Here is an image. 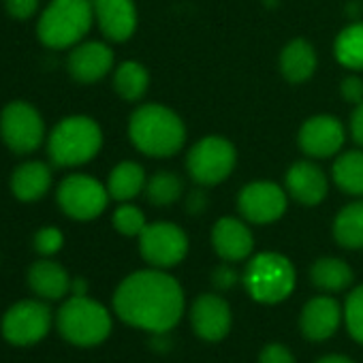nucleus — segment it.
<instances>
[{
  "label": "nucleus",
  "mask_w": 363,
  "mask_h": 363,
  "mask_svg": "<svg viewBox=\"0 0 363 363\" xmlns=\"http://www.w3.org/2000/svg\"><path fill=\"white\" fill-rule=\"evenodd\" d=\"M297 141L306 156L329 158L344 145V126L333 116H314L301 124Z\"/></svg>",
  "instance_id": "nucleus-13"
},
{
  "label": "nucleus",
  "mask_w": 363,
  "mask_h": 363,
  "mask_svg": "<svg viewBox=\"0 0 363 363\" xmlns=\"http://www.w3.org/2000/svg\"><path fill=\"white\" fill-rule=\"evenodd\" d=\"M212 244L220 259L227 263L244 261L252 255L255 240L250 229L240 218H220L212 229Z\"/></svg>",
  "instance_id": "nucleus-18"
},
{
  "label": "nucleus",
  "mask_w": 363,
  "mask_h": 363,
  "mask_svg": "<svg viewBox=\"0 0 363 363\" xmlns=\"http://www.w3.org/2000/svg\"><path fill=\"white\" fill-rule=\"evenodd\" d=\"M150 86V73L135 60L122 62L113 73V88L124 101H139Z\"/></svg>",
  "instance_id": "nucleus-27"
},
{
  "label": "nucleus",
  "mask_w": 363,
  "mask_h": 363,
  "mask_svg": "<svg viewBox=\"0 0 363 363\" xmlns=\"http://www.w3.org/2000/svg\"><path fill=\"white\" fill-rule=\"evenodd\" d=\"M0 137L16 154L35 152L45 137V124L35 105L26 101H13L0 113Z\"/></svg>",
  "instance_id": "nucleus-9"
},
{
  "label": "nucleus",
  "mask_w": 363,
  "mask_h": 363,
  "mask_svg": "<svg viewBox=\"0 0 363 363\" xmlns=\"http://www.w3.org/2000/svg\"><path fill=\"white\" fill-rule=\"evenodd\" d=\"M286 193L301 206H318L327 197V177L310 160H299L286 171Z\"/></svg>",
  "instance_id": "nucleus-19"
},
{
  "label": "nucleus",
  "mask_w": 363,
  "mask_h": 363,
  "mask_svg": "<svg viewBox=\"0 0 363 363\" xmlns=\"http://www.w3.org/2000/svg\"><path fill=\"white\" fill-rule=\"evenodd\" d=\"M280 71L291 84L308 82L316 71L314 48L303 39H295V41L286 43V48L280 54Z\"/></svg>",
  "instance_id": "nucleus-22"
},
{
  "label": "nucleus",
  "mask_w": 363,
  "mask_h": 363,
  "mask_svg": "<svg viewBox=\"0 0 363 363\" xmlns=\"http://www.w3.org/2000/svg\"><path fill=\"white\" fill-rule=\"evenodd\" d=\"M235 162L238 152L233 143L218 135L199 139L186 156V169L191 177L203 186H214L225 182L235 169Z\"/></svg>",
  "instance_id": "nucleus-7"
},
{
  "label": "nucleus",
  "mask_w": 363,
  "mask_h": 363,
  "mask_svg": "<svg viewBox=\"0 0 363 363\" xmlns=\"http://www.w3.org/2000/svg\"><path fill=\"white\" fill-rule=\"evenodd\" d=\"M240 280V274L231 265H218L212 274V282L218 291H231Z\"/></svg>",
  "instance_id": "nucleus-36"
},
{
  "label": "nucleus",
  "mask_w": 363,
  "mask_h": 363,
  "mask_svg": "<svg viewBox=\"0 0 363 363\" xmlns=\"http://www.w3.org/2000/svg\"><path fill=\"white\" fill-rule=\"evenodd\" d=\"M5 9L16 20H28L37 13L39 0H5Z\"/></svg>",
  "instance_id": "nucleus-34"
},
{
  "label": "nucleus",
  "mask_w": 363,
  "mask_h": 363,
  "mask_svg": "<svg viewBox=\"0 0 363 363\" xmlns=\"http://www.w3.org/2000/svg\"><path fill=\"white\" fill-rule=\"evenodd\" d=\"M69 73L82 84H94L103 79L113 67V52L101 41L77 43L67 60Z\"/></svg>",
  "instance_id": "nucleus-15"
},
{
  "label": "nucleus",
  "mask_w": 363,
  "mask_h": 363,
  "mask_svg": "<svg viewBox=\"0 0 363 363\" xmlns=\"http://www.w3.org/2000/svg\"><path fill=\"white\" fill-rule=\"evenodd\" d=\"M52 186V169L41 160L22 162L11 175V193L16 199L33 203L48 195Z\"/></svg>",
  "instance_id": "nucleus-20"
},
{
  "label": "nucleus",
  "mask_w": 363,
  "mask_h": 363,
  "mask_svg": "<svg viewBox=\"0 0 363 363\" xmlns=\"http://www.w3.org/2000/svg\"><path fill=\"white\" fill-rule=\"evenodd\" d=\"M316 363H354V361L344 354H327V357H320Z\"/></svg>",
  "instance_id": "nucleus-40"
},
{
  "label": "nucleus",
  "mask_w": 363,
  "mask_h": 363,
  "mask_svg": "<svg viewBox=\"0 0 363 363\" xmlns=\"http://www.w3.org/2000/svg\"><path fill=\"white\" fill-rule=\"evenodd\" d=\"M60 335L75 346H96L111 331V316L105 306L88 295H73L62 303L56 316Z\"/></svg>",
  "instance_id": "nucleus-5"
},
{
  "label": "nucleus",
  "mask_w": 363,
  "mask_h": 363,
  "mask_svg": "<svg viewBox=\"0 0 363 363\" xmlns=\"http://www.w3.org/2000/svg\"><path fill=\"white\" fill-rule=\"evenodd\" d=\"M259 363H295V357L284 344H267L259 354Z\"/></svg>",
  "instance_id": "nucleus-33"
},
{
  "label": "nucleus",
  "mask_w": 363,
  "mask_h": 363,
  "mask_svg": "<svg viewBox=\"0 0 363 363\" xmlns=\"http://www.w3.org/2000/svg\"><path fill=\"white\" fill-rule=\"evenodd\" d=\"M344 323L352 340L363 344V284L350 291L344 303Z\"/></svg>",
  "instance_id": "nucleus-30"
},
{
  "label": "nucleus",
  "mask_w": 363,
  "mask_h": 363,
  "mask_svg": "<svg viewBox=\"0 0 363 363\" xmlns=\"http://www.w3.org/2000/svg\"><path fill=\"white\" fill-rule=\"evenodd\" d=\"M333 238L342 248H363V201H354L340 210L333 220Z\"/></svg>",
  "instance_id": "nucleus-26"
},
{
  "label": "nucleus",
  "mask_w": 363,
  "mask_h": 363,
  "mask_svg": "<svg viewBox=\"0 0 363 363\" xmlns=\"http://www.w3.org/2000/svg\"><path fill=\"white\" fill-rule=\"evenodd\" d=\"M128 137L133 145L154 158H167L182 150L186 141L184 122L164 105H141L128 120Z\"/></svg>",
  "instance_id": "nucleus-2"
},
{
  "label": "nucleus",
  "mask_w": 363,
  "mask_h": 363,
  "mask_svg": "<svg viewBox=\"0 0 363 363\" xmlns=\"http://www.w3.org/2000/svg\"><path fill=\"white\" fill-rule=\"evenodd\" d=\"M113 308L130 327L167 333L184 314V291L173 276L160 269H143L120 282Z\"/></svg>",
  "instance_id": "nucleus-1"
},
{
  "label": "nucleus",
  "mask_w": 363,
  "mask_h": 363,
  "mask_svg": "<svg viewBox=\"0 0 363 363\" xmlns=\"http://www.w3.org/2000/svg\"><path fill=\"white\" fill-rule=\"evenodd\" d=\"M71 293L73 295H86L88 293V282L84 280V278H75V280H71Z\"/></svg>",
  "instance_id": "nucleus-39"
},
{
  "label": "nucleus",
  "mask_w": 363,
  "mask_h": 363,
  "mask_svg": "<svg viewBox=\"0 0 363 363\" xmlns=\"http://www.w3.org/2000/svg\"><path fill=\"white\" fill-rule=\"evenodd\" d=\"M145 171L139 162H133V160H124L120 164H116L109 173V179H107V191H109V197L124 203V201H130L135 199L139 193L145 191Z\"/></svg>",
  "instance_id": "nucleus-23"
},
{
  "label": "nucleus",
  "mask_w": 363,
  "mask_h": 363,
  "mask_svg": "<svg viewBox=\"0 0 363 363\" xmlns=\"http://www.w3.org/2000/svg\"><path fill=\"white\" fill-rule=\"evenodd\" d=\"M28 284L43 299H62L71 291V278L67 269L50 259H41L30 265Z\"/></svg>",
  "instance_id": "nucleus-21"
},
{
  "label": "nucleus",
  "mask_w": 363,
  "mask_h": 363,
  "mask_svg": "<svg viewBox=\"0 0 363 363\" xmlns=\"http://www.w3.org/2000/svg\"><path fill=\"white\" fill-rule=\"evenodd\" d=\"M286 193L274 182H252L238 197V208L248 223L269 225L286 212Z\"/></svg>",
  "instance_id": "nucleus-12"
},
{
  "label": "nucleus",
  "mask_w": 363,
  "mask_h": 363,
  "mask_svg": "<svg viewBox=\"0 0 363 363\" xmlns=\"http://www.w3.org/2000/svg\"><path fill=\"white\" fill-rule=\"evenodd\" d=\"M206 203H208V199H206L203 191H193L191 197H189V201H186V210L193 212V214H199L206 208Z\"/></svg>",
  "instance_id": "nucleus-38"
},
{
  "label": "nucleus",
  "mask_w": 363,
  "mask_h": 363,
  "mask_svg": "<svg viewBox=\"0 0 363 363\" xmlns=\"http://www.w3.org/2000/svg\"><path fill=\"white\" fill-rule=\"evenodd\" d=\"M109 199L111 197L107 186H103L99 179L84 173L67 175L56 191V201L60 210L73 220H92L101 216Z\"/></svg>",
  "instance_id": "nucleus-8"
},
{
  "label": "nucleus",
  "mask_w": 363,
  "mask_h": 363,
  "mask_svg": "<svg viewBox=\"0 0 363 363\" xmlns=\"http://www.w3.org/2000/svg\"><path fill=\"white\" fill-rule=\"evenodd\" d=\"M94 22L90 0H52L37 24V37L45 48L67 50L88 35Z\"/></svg>",
  "instance_id": "nucleus-3"
},
{
  "label": "nucleus",
  "mask_w": 363,
  "mask_h": 363,
  "mask_svg": "<svg viewBox=\"0 0 363 363\" xmlns=\"http://www.w3.org/2000/svg\"><path fill=\"white\" fill-rule=\"evenodd\" d=\"M342 323V306L327 295L310 299L299 316V327L306 340L323 342L329 340Z\"/></svg>",
  "instance_id": "nucleus-17"
},
{
  "label": "nucleus",
  "mask_w": 363,
  "mask_h": 363,
  "mask_svg": "<svg viewBox=\"0 0 363 363\" xmlns=\"http://www.w3.org/2000/svg\"><path fill=\"white\" fill-rule=\"evenodd\" d=\"M333 52L342 67L363 71V22L346 26L337 35Z\"/></svg>",
  "instance_id": "nucleus-28"
},
{
  "label": "nucleus",
  "mask_w": 363,
  "mask_h": 363,
  "mask_svg": "<svg viewBox=\"0 0 363 363\" xmlns=\"http://www.w3.org/2000/svg\"><path fill=\"white\" fill-rule=\"evenodd\" d=\"M295 267L278 252H261L250 259L242 282L248 295L259 303H280L295 289Z\"/></svg>",
  "instance_id": "nucleus-6"
},
{
  "label": "nucleus",
  "mask_w": 363,
  "mask_h": 363,
  "mask_svg": "<svg viewBox=\"0 0 363 363\" xmlns=\"http://www.w3.org/2000/svg\"><path fill=\"white\" fill-rule=\"evenodd\" d=\"M145 197L152 206H158V208H164V206H171L175 203L182 193H184V184H182V179L171 173V171H160L156 175H152L147 182H145Z\"/></svg>",
  "instance_id": "nucleus-29"
},
{
  "label": "nucleus",
  "mask_w": 363,
  "mask_h": 363,
  "mask_svg": "<svg viewBox=\"0 0 363 363\" xmlns=\"http://www.w3.org/2000/svg\"><path fill=\"white\" fill-rule=\"evenodd\" d=\"M139 250L145 263L156 269H167L184 261L189 238L173 223H152L139 235Z\"/></svg>",
  "instance_id": "nucleus-10"
},
{
  "label": "nucleus",
  "mask_w": 363,
  "mask_h": 363,
  "mask_svg": "<svg viewBox=\"0 0 363 363\" xmlns=\"http://www.w3.org/2000/svg\"><path fill=\"white\" fill-rule=\"evenodd\" d=\"M310 278L316 289H320L325 293H337V291L348 289L352 284L354 276H352V269L348 267V263H344L342 259L323 257L312 265Z\"/></svg>",
  "instance_id": "nucleus-24"
},
{
  "label": "nucleus",
  "mask_w": 363,
  "mask_h": 363,
  "mask_svg": "<svg viewBox=\"0 0 363 363\" xmlns=\"http://www.w3.org/2000/svg\"><path fill=\"white\" fill-rule=\"evenodd\" d=\"M333 182L340 191L363 197V150L344 152L333 162Z\"/></svg>",
  "instance_id": "nucleus-25"
},
{
  "label": "nucleus",
  "mask_w": 363,
  "mask_h": 363,
  "mask_svg": "<svg viewBox=\"0 0 363 363\" xmlns=\"http://www.w3.org/2000/svg\"><path fill=\"white\" fill-rule=\"evenodd\" d=\"M52 327V310L37 299L13 303L3 316V335L16 346H30L48 335Z\"/></svg>",
  "instance_id": "nucleus-11"
},
{
  "label": "nucleus",
  "mask_w": 363,
  "mask_h": 363,
  "mask_svg": "<svg viewBox=\"0 0 363 363\" xmlns=\"http://www.w3.org/2000/svg\"><path fill=\"white\" fill-rule=\"evenodd\" d=\"M65 244V235L60 229L56 227H43L37 231L35 235V250L41 255V257H52L56 255Z\"/></svg>",
  "instance_id": "nucleus-32"
},
{
  "label": "nucleus",
  "mask_w": 363,
  "mask_h": 363,
  "mask_svg": "<svg viewBox=\"0 0 363 363\" xmlns=\"http://www.w3.org/2000/svg\"><path fill=\"white\" fill-rule=\"evenodd\" d=\"M350 133H352V139L363 147V103L357 105V109L352 111V118H350Z\"/></svg>",
  "instance_id": "nucleus-37"
},
{
  "label": "nucleus",
  "mask_w": 363,
  "mask_h": 363,
  "mask_svg": "<svg viewBox=\"0 0 363 363\" xmlns=\"http://www.w3.org/2000/svg\"><path fill=\"white\" fill-rule=\"evenodd\" d=\"M103 145L101 126L88 116L60 120L48 139V154L56 167H77L90 162Z\"/></svg>",
  "instance_id": "nucleus-4"
},
{
  "label": "nucleus",
  "mask_w": 363,
  "mask_h": 363,
  "mask_svg": "<svg viewBox=\"0 0 363 363\" xmlns=\"http://www.w3.org/2000/svg\"><path fill=\"white\" fill-rule=\"evenodd\" d=\"M191 325L201 340L218 342L231 329V308L218 295H199L191 308Z\"/></svg>",
  "instance_id": "nucleus-14"
},
{
  "label": "nucleus",
  "mask_w": 363,
  "mask_h": 363,
  "mask_svg": "<svg viewBox=\"0 0 363 363\" xmlns=\"http://www.w3.org/2000/svg\"><path fill=\"white\" fill-rule=\"evenodd\" d=\"M340 92H342L344 101H348L352 105H361L363 103V79L357 75H348L340 84Z\"/></svg>",
  "instance_id": "nucleus-35"
},
{
  "label": "nucleus",
  "mask_w": 363,
  "mask_h": 363,
  "mask_svg": "<svg viewBox=\"0 0 363 363\" xmlns=\"http://www.w3.org/2000/svg\"><path fill=\"white\" fill-rule=\"evenodd\" d=\"M113 227L118 233H122L126 238H135V235H141V231L147 225H145V216L139 208H135L130 203H122L113 212Z\"/></svg>",
  "instance_id": "nucleus-31"
},
{
  "label": "nucleus",
  "mask_w": 363,
  "mask_h": 363,
  "mask_svg": "<svg viewBox=\"0 0 363 363\" xmlns=\"http://www.w3.org/2000/svg\"><path fill=\"white\" fill-rule=\"evenodd\" d=\"M94 20L101 33L116 43L128 41L137 28V9L133 0H92Z\"/></svg>",
  "instance_id": "nucleus-16"
}]
</instances>
